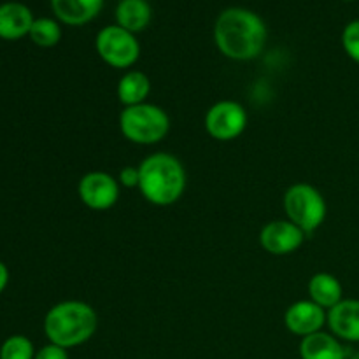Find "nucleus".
<instances>
[{
    "label": "nucleus",
    "instance_id": "f257e3e1",
    "mask_svg": "<svg viewBox=\"0 0 359 359\" xmlns=\"http://www.w3.org/2000/svg\"><path fill=\"white\" fill-rule=\"evenodd\" d=\"M214 41L224 56L237 62H248L256 58L265 48L266 27L252 11L231 7L217 18Z\"/></svg>",
    "mask_w": 359,
    "mask_h": 359
},
{
    "label": "nucleus",
    "instance_id": "f03ea898",
    "mask_svg": "<svg viewBox=\"0 0 359 359\" xmlns=\"http://www.w3.org/2000/svg\"><path fill=\"white\" fill-rule=\"evenodd\" d=\"M98 328L97 312L84 302L69 300L49 309L44 318V333L55 346L70 349L88 342Z\"/></svg>",
    "mask_w": 359,
    "mask_h": 359
},
{
    "label": "nucleus",
    "instance_id": "7ed1b4c3",
    "mask_svg": "<svg viewBox=\"0 0 359 359\" xmlns=\"http://www.w3.org/2000/svg\"><path fill=\"white\" fill-rule=\"evenodd\" d=\"M139 189L154 205H172L186 189V172L181 161L167 153L147 156L140 163Z\"/></svg>",
    "mask_w": 359,
    "mask_h": 359
},
{
    "label": "nucleus",
    "instance_id": "20e7f679",
    "mask_svg": "<svg viewBox=\"0 0 359 359\" xmlns=\"http://www.w3.org/2000/svg\"><path fill=\"white\" fill-rule=\"evenodd\" d=\"M119 128L130 142L151 146L167 137L170 130V119L161 107L144 102V104L125 107L119 116Z\"/></svg>",
    "mask_w": 359,
    "mask_h": 359
},
{
    "label": "nucleus",
    "instance_id": "39448f33",
    "mask_svg": "<svg viewBox=\"0 0 359 359\" xmlns=\"http://www.w3.org/2000/svg\"><path fill=\"white\" fill-rule=\"evenodd\" d=\"M284 210L287 219L304 230L305 235H309L325 223L326 202L314 186L298 182L291 186L284 195Z\"/></svg>",
    "mask_w": 359,
    "mask_h": 359
},
{
    "label": "nucleus",
    "instance_id": "423d86ee",
    "mask_svg": "<svg viewBox=\"0 0 359 359\" xmlns=\"http://www.w3.org/2000/svg\"><path fill=\"white\" fill-rule=\"evenodd\" d=\"M95 44L100 58L114 69H128L139 60V41L132 32L125 30L119 25L102 28Z\"/></svg>",
    "mask_w": 359,
    "mask_h": 359
},
{
    "label": "nucleus",
    "instance_id": "0eeeda50",
    "mask_svg": "<svg viewBox=\"0 0 359 359\" xmlns=\"http://www.w3.org/2000/svg\"><path fill=\"white\" fill-rule=\"evenodd\" d=\"M248 126V112L233 100L214 104L205 116V130L216 140H233L242 135Z\"/></svg>",
    "mask_w": 359,
    "mask_h": 359
},
{
    "label": "nucleus",
    "instance_id": "6e6552de",
    "mask_svg": "<svg viewBox=\"0 0 359 359\" xmlns=\"http://www.w3.org/2000/svg\"><path fill=\"white\" fill-rule=\"evenodd\" d=\"M77 193L88 209L107 210L118 202L119 184L107 172H90L79 181Z\"/></svg>",
    "mask_w": 359,
    "mask_h": 359
},
{
    "label": "nucleus",
    "instance_id": "1a4fd4ad",
    "mask_svg": "<svg viewBox=\"0 0 359 359\" xmlns=\"http://www.w3.org/2000/svg\"><path fill=\"white\" fill-rule=\"evenodd\" d=\"M305 231L300 230L290 219L270 221L259 233V244L266 252L273 256H286L302 248Z\"/></svg>",
    "mask_w": 359,
    "mask_h": 359
},
{
    "label": "nucleus",
    "instance_id": "9d476101",
    "mask_svg": "<svg viewBox=\"0 0 359 359\" xmlns=\"http://www.w3.org/2000/svg\"><path fill=\"white\" fill-rule=\"evenodd\" d=\"M326 323L325 309L319 307L312 300H300L297 304L290 305V309L284 314V325L293 335L307 337L312 333L321 332Z\"/></svg>",
    "mask_w": 359,
    "mask_h": 359
},
{
    "label": "nucleus",
    "instance_id": "9b49d317",
    "mask_svg": "<svg viewBox=\"0 0 359 359\" xmlns=\"http://www.w3.org/2000/svg\"><path fill=\"white\" fill-rule=\"evenodd\" d=\"M330 330L337 339L359 342V300H342L326 316Z\"/></svg>",
    "mask_w": 359,
    "mask_h": 359
},
{
    "label": "nucleus",
    "instance_id": "f8f14e48",
    "mask_svg": "<svg viewBox=\"0 0 359 359\" xmlns=\"http://www.w3.org/2000/svg\"><path fill=\"white\" fill-rule=\"evenodd\" d=\"M32 11L21 2L0 4V39L18 41L30 34L34 25Z\"/></svg>",
    "mask_w": 359,
    "mask_h": 359
},
{
    "label": "nucleus",
    "instance_id": "ddd939ff",
    "mask_svg": "<svg viewBox=\"0 0 359 359\" xmlns=\"http://www.w3.org/2000/svg\"><path fill=\"white\" fill-rule=\"evenodd\" d=\"M104 0H51L56 18L67 25H84L100 13Z\"/></svg>",
    "mask_w": 359,
    "mask_h": 359
},
{
    "label": "nucleus",
    "instance_id": "4468645a",
    "mask_svg": "<svg viewBox=\"0 0 359 359\" xmlns=\"http://www.w3.org/2000/svg\"><path fill=\"white\" fill-rule=\"evenodd\" d=\"M302 359H346V349L339 339L325 332L312 333L302 339Z\"/></svg>",
    "mask_w": 359,
    "mask_h": 359
},
{
    "label": "nucleus",
    "instance_id": "2eb2a0df",
    "mask_svg": "<svg viewBox=\"0 0 359 359\" xmlns=\"http://www.w3.org/2000/svg\"><path fill=\"white\" fill-rule=\"evenodd\" d=\"M342 284L332 273H316L309 283V294L314 304L323 309H333L342 302Z\"/></svg>",
    "mask_w": 359,
    "mask_h": 359
},
{
    "label": "nucleus",
    "instance_id": "dca6fc26",
    "mask_svg": "<svg viewBox=\"0 0 359 359\" xmlns=\"http://www.w3.org/2000/svg\"><path fill=\"white\" fill-rule=\"evenodd\" d=\"M151 93V81L140 70H132L126 72L119 79L118 84V98L125 107L139 105L146 102V98Z\"/></svg>",
    "mask_w": 359,
    "mask_h": 359
},
{
    "label": "nucleus",
    "instance_id": "f3484780",
    "mask_svg": "<svg viewBox=\"0 0 359 359\" xmlns=\"http://www.w3.org/2000/svg\"><path fill=\"white\" fill-rule=\"evenodd\" d=\"M116 20L119 27L135 34L149 25L151 6L146 0H121L116 9Z\"/></svg>",
    "mask_w": 359,
    "mask_h": 359
},
{
    "label": "nucleus",
    "instance_id": "a211bd4d",
    "mask_svg": "<svg viewBox=\"0 0 359 359\" xmlns=\"http://www.w3.org/2000/svg\"><path fill=\"white\" fill-rule=\"evenodd\" d=\"M28 35L34 44L41 48H53L62 39V30H60V25L51 18H39L34 21Z\"/></svg>",
    "mask_w": 359,
    "mask_h": 359
},
{
    "label": "nucleus",
    "instance_id": "6ab92c4d",
    "mask_svg": "<svg viewBox=\"0 0 359 359\" xmlns=\"http://www.w3.org/2000/svg\"><path fill=\"white\" fill-rule=\"evenodd\" d=\"M35 351L30 339L23 335H13L0 347V359H34Z\"/></svg>",
    "mask_w": 359,
    "mask_h": 359
},
{
    "label": "nucleus",
    "instance_id": "aec40b11",
    "mask_svg": "<svg viewBox=\"0 0 359 359\" xmlns=\"http://www.w3.org/2000/svg\"><path fill=\"white\" fill-rule=\"evenodd\" d=\"M342 44L347 55L359 63V20L351 21L342 34Z\"/></svg>",
    "mask_w": 359,
    "mask_h": 359
},
{
    "label": "nucleus",
    "instance_id": "412c9836",
    "mask_svg": "<svg viewBox=\"0 0 359 359\" xmlns=\"http://www.w3.org/2000/svg\"><path fill=\"white\" fill-rule=\"evenodd\" d=\"M119 182L125 188H139L140 182V172L137 167H125L119 172Z\"/></svg>",
    "mask_w": 359,
    "mask_h": 359
},
{
    "label": "nucleus",
    "instance_id": "4be33fe9",
    "mask_svg": "<svg viewBox=\"0 0 359 359\" xmlns=\"http://www.w3.org/2000/svg\"><path fill=\"white\" fill-rule=\"evenodd\" d=\"M34 359H69V354H67V349H63V347L49 344V346L42 347L39 353H35Z\"/></svg>",
    "mask_w": 359,
    "mask_h": 359
},
{
    "label": "nucleus",
    "instance_id": "5701e85b",
    "mask_svg": "<svg viewBox=\"0 0 359 359\" xmlns=\"http://www.w3.org/2000/svg\"><path fill=\"white\" fill-rule=\"evenodd\" d=\"M9 284V270H7L6 263L0 262V293L7 287Z\"/></svg>",
    "mask_w": 359,
    "mask_h": 359
},
{
    "label": "nucleus",
    "instance_id": "b1692460",
    "mask_svg": "<svg viewBox=\"0 0 359 359\" xmlns=\"http://www.w3.org/2000/svg\"><path fill=\"white\" fill-rule=\"evenodd\" d=\"M349 359H359V353H356V354H353V356H351Z\"/></svg>",
    "mask_w": 359,
    "mask_h": 359
}]
</instances>
